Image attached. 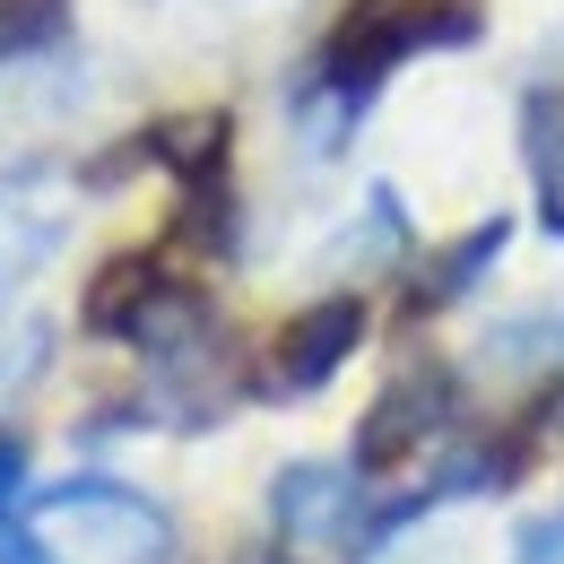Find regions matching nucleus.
Masks as SVG:
<instances>
[{"mask_svg":"<svg viewBox=\"0 0 564 564\" xmlns=\"http://www.w3.org/2000/svg\"><path fill=\"white\" fill-rule=\"evenodd\" d=\"M487 26V0H348V18L330 26V53H322V78L339 96H365L400 62L417 53H443V44H478Z\"/></svg>","mask_w":564,"mask_h":564,"instance_id":"nucleus-1","label":"nucleus"},{"mask_svg":"<svg viewBox=\"0 0 564 564\" xmlns=\"http://www.w3.org/2000/svg\"><path fill=\"white\" fill-rule=\"evenodd\" d=\"M18 478H26V452L0 434V539H9V503H18Z\"/></svg>","mask_w":564,"mask_h":564,"instance_id":"nucleus-8","label":"nucleus"},{"mask_svg":"<svg viewBox=\"0 0 564 564\" xmlns=\"http://www.w3.org/2000/svg\"><path fill=\"white\" fill-rule=\"evenodd\" d=\"M382 539V503L348 460H295L270 487V547L279 564H365Z\"/></svg>","mask_w":564,"mask_h":564,"instance_id":"nucleus-2","label":"nucleus"},{"mask_svg":"<svg viewBox=\"0 0 564 564\" xmlns=\"http://www.w3.org/2000/svg\"><path fill=\"white\" fill-rule=\"evenodd\" d=\"M512 564H564V512L530 521V530H521V547H512Z\"/></svg>","mask_w":564,"mask_h":564,"instance_id":"nucleus-6","label":"nucleus"},{"mask_svg":"<svg viewBox=\"0 0 564 564\" xmlns=\"http://www.w3.org/2000/svg\"><path fill=\"white\" fill-rule=\"evenodd\" d=\"M35 539L62 564H156L174 547L165 512L148 495L113 487V478H70L35 503Z\"/></svg>","mask_w":564,"mask_h":564,"instance_id":"nucleus-3","label":"nucleus"},{"mask_svg":"<svg viewBox=\"0 0 564 564\" xmlns=\"http://www.w3.org/2000/svg\"><path fill=\"white\" fill-rule=\"evenodd\" d=\"M62 18V0H0V26H18V35H44Z\"/></svg>","mask_w":564,"mask_h":564,"instance_id":"nucleus-7","label":"nucleus"},{"mask_svg":"<svg viewBox=\"0 0 564 564\" xmlns=\"http://www.w3.org/2000/svg\"><path fill=\"white\" fill-rule=\"evenodd\" d=\"M356 330H365V313H356L348 295H330V304L295 313V322L279 330V356H270V382H279V391H313V382H330V373L348 365Z\"/></svg>","mask_w":564,"mask_h":564,"instance_id":"nucleus-4","label":"nucleus"},{"mask_svg":"<svg viewBox=\"0 0 564 564\" xmlns=\"http://www.w3.org/2000/svg\"><path fill=\"white\" fill-rule=\"evenodd\" d=\"M521 165H530V192L547 235H564V87H539L521 105Z\"/></svg>","mask_w":564,"mask_h":564,"instance_id":"nucleus-5","label":"nucleus"}]
</instances>
